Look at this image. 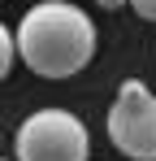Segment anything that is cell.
Segmentation results:
<instances>
[{
	"mask_svg": "<svg viewBox=\"0 0 156 161\" xmlns=\"http://www.w3.org/2000/svg\"><path fill=\"white\" fill-rule=\"evenodd\" d=\"M13 153L18 161H87L91 135L82 126V118L70 109H39L18 126Z\"/></svg>",
	"mask_w": 156,
	"mask_h": 161,
	"instance_id": "2",
	"label": "cell"
},
{
	"mask_svg": "<svg viewBox=\"0 0 156 161\" xmlns=\"http://www.w3.org/2000/svg\"><path fill=\"white\" fill-rule=\"evenodd\" d=\"M35 4H39V0H35Z\"/></svg>",
	"mask_w": 156,
	"mask_h": 161,
	"instance_id": "7",
	"label": "cell"
},
{
	"mask_svg": "<svg viewBox=\"0 0 156 161\" xmlns=\"http://www.w3.org/2000/svg\"><path fill=\"white\" fill-rule=\"evenodd\" d=\"M18 57L39 79H74L96 57V26L78 4L39 0L18 22Z\"/></svg>",
	"mask_w": 156,
	"mask_h": 161,
	"instance_id": "1",
	"label": "cell"
},
{
	"mask_svg": "<svg viewBox=\"0 0 156 161\" xmlns=\"http://www.w3.org/2000/svg\"><path fill=\"white\" fill-rule=\"evenodd\" d=\"M0 161H4V157H0Z\"/></svg>",
	"mask_w": 156,
	"mask_h": 161,
	"instance_id": "8",
	"label": "cell"
},
{
	"mask_svg": "<svg viewBox=\"0 0 156 161\" xmlns=\"http://www.w3.org/2000/svg\"><path fill=\"white\" fill-rule=\"evenodd\" d=\"M13 61H18V35H9V26L0 22V83L9 79Z\"/></svg>",
	"mask_w": 156,
	"mask_h": 161,
	"instance_id": "4",
	"label": "cell"
},
{
	"mask_svg": "<svg viewBox=\"0 0 156 161\" xmlns=\"http://www.w3.org/2000/svg\"><path fill=\"white\" fill-rule=\"evenodd\" d=\"M130 9H134L143 22H156V0H130Z\"/></svg>",
	"mask_w": 156,
	"mask_h": 161,
	"instance_id": "5",
	"label": "cell"
},
{
	"mask_svg": "<svg viewBox=\"0 0 156 161\" xmlns=\"http://www.w3.org/2000/svg\"><path fill=\"white\" fill-rule=\"evenodd\" d=\"M96 4H100V9H108V13H113V9H122V4H130V0H96Z\"/></svg>",
	"mask_w": 156,
	"mask_h": 161,
	"instance_id": "6",
	"label": "cell"
},
{
	"mask_svg": "<svg viewBox=\"0 0 156 161\" xmlns=\"http://www.w3.org/2000/svg\"><path fill=\"white\" fill-rule=\"evenodd\" d=\"M113 148L130 161H156V92L143 79H126L104 118Z\"/></svg>",
	"mask_w": 156,
	"mask_h": 161,
	"instance_id": "3",
	"label": "cell"
}]
</instances>
